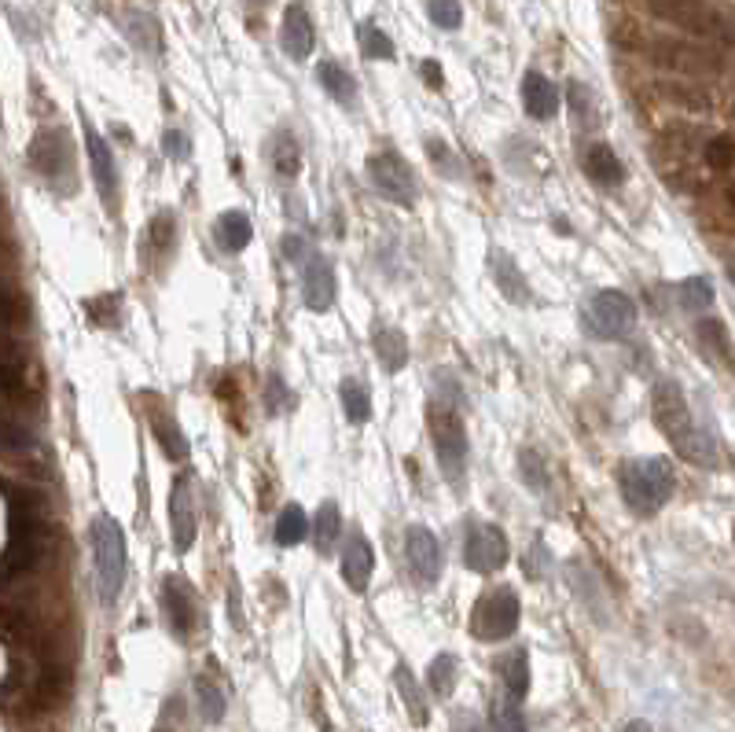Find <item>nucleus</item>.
Wrapping results in <instances>:
<instances>
[{
  "label": "nucleus",
  "instance_id": "f257e3e1",
  "mask_svg": "<svg viewBox=\"0 0 735 732\" xmlns=\"http://www.w3.org/2000/svg\"><path fill=\"white\" fill-rule=\"evenodd\" d=\"M618 490L622 501L629 504L633 515H655L662 512L677 490L673 479V464L666 457H633L618 468Z\"/></svg>",
  "mask_w": 735,
  "mask_h": 732
},
{
  "label": "nucleus",
  "instance_id": "f03ea898",
  "mask_svg": "<svg viewBox=\"0 0 735 732\" xmlns=\"http://www.w3.org/2000/svg\"><path fill=\"white\" fill-rule=\"evenodd\" d=\"M92 563H96V596L103 607H114L125 589L129 574V556H125V534L111 515H96L89 527Z\"/></svg>",
  "mask_w": 735,
  "mask_h": 732
},
{
  "label": "nucleus",
  "instance_id": "7ed1b4c3",
  "mask_svg": "<svg viewBox=\"0 0 735 732\" xmlns=\"http://www.w3.org/2000/svg\"><path fill=\"white\" fill-rule=\"evenodd\" d=\"M427 427H430V442H434V457H438L445 479L453 482V486H460L467 468V431L456 405H449V401L430 405Z\"/></svg>",
  "mask_w": 735,
  "mask_h": 732
},
{
  "label": "nucleus",
  "instance_id": "20e7f679",
  "mask_svg": "<svg viewBox=\"0 0 735 732\" xmlns=\"http://www.w3.org/2000/svg\"><path fill=\"white\" fill-rule=\"evenodd\" d=\"M519 615H522V604H519V593L511 585L486 589V593L478 596L475 611H471V633L486 644L508 641L511 633L519 630Z\"/></svg>",
  "mask_w": 735,
  "mask_h": 732
},
{
  "label": "nucleus",
  "instance_id": "39448f33",
  "mask_svg": "<svg viewBox=\"0 0 735 732\" xmlns=\"http://www.w3.org/2000/svg\"><path fill=\"white\" fill-rule=\"evenodd\" d=\"M585 328L603 343H622L636 332V302L625 291H596L588 298L585 309Z\"/></svg>",
  "mask_w": 735,
  "mask_h": 732
},
{
  "label": "nucleus",
  "instance_id": "423d86ee",
  "mask_svg": "<svg viewBox=\"0 0 735 732\" xmlns=\"http://www.w3.org/2000/svg\"><path fill=\"white\" fill-rule=\"evenodd\" d=\"M364 173H368V184H372V192H379L383 199L397 206H412L416 203V173L408 166L397 151L383 148V151H372L368 162H364Z\"/></svg>",
  "mask_w": 735,
  "mask_h": 732
},
{
  "label": "nucleus",
  "instance_id": "0eeeda50",
  "mask_svg": "<svg viewBox=\"0 0 735 732\" xmlns=\"http://www.w3.org/2000/svg\"><path fill=\"white\" fill-rule=\"evenodd\" d=\"M8 538H4V582H15L19 574L34 571L48 545V523L45 519H30V523H4Z\"/></svg>",
  "mask_w": 735,
  "mask_h": 732
},
{
  "label": "nucleus",
  "instance_id": "6e6552de",
  "mask_svg": "<svg viewBox=\"0 0 735 732\" xmlns=\"http://www.w3.org/2000/svg\"><path fill=\"white\" fill-rule=\"evenodd\" d=\"M26 166L52 184L70 177L74 173V144H70L67 129H37L30 148H26Z\"/></svg>",
  "mask_w": 735,
  "mask_h": 732
},
{
  "label": "nucleus",
  "instance_id": "1a4fd4ad",
  "mask_svg": "<svg viewBox=\"0 0 735 732\" xmlns=\"http://www.w3.org/2000/svg\"><path fill=\"white\" fill-rule=\"evenodd\" d=\"M508 534L497 523H467L464 538V563L467 571L475 574H493L508 563Z\"/></svg>",
  "mask_w": 735,
  "mask_h": 732
},
{
  "label": "nucleus",
  "instance_id": "9d476101",
  "mask_svg": "<svg viewBox=\"0 0 735 732\" xmlns=\"http://www.w3.org/2000/svg\"><path fill=\"white\" fill-rule=\"evenodd\" d=\"M651 412H655L658 431H662L669 442H677L680 435H688L691 427H695L688 398H684L680 383H673V379H658L655 387H651Z\"/></svg>",
  "mask_w": 735,
  "mask_h": 732
},
{
  "label": "nucleus",
  "instance_id": "9b49d317",
  "mask_svg": "<svg viewBox=\"0 0 735 732\" xmlns=\"http://www.w3.org/2000/svg\"><path fill=\"white\" fill-rule=\"evenodd\" d=\"M195 534H199V515H195V486H192V471L177 475L170 486V538L173 549L192 552Z\"/></svg>",
  "mask_w": 735,
  "mask_h": 732
},
{
  "label": "nucleus",
  "instance_id": "f8f14e48",
  "mask_svg": "<svg viewBox=\"0 0 735 732\" xmlns=\"http://www.w3.org/2000/svg\"><path fill=\"white\" fill-rule=\"evenodd\" d=\"M647 8L662 23H673L688 34H717L721 30V19L706 0H647Z\"/></svg>",
  "mask_w": 735,
  "mask_h": 732
},
{
  "label": "nucleus",
  "instance_id": "ddd939ff",
  "mask_svg": "<svg viewBox=\"0 0 735 732\" xmlns=\"http://www.w3.org/2000/svg\"><path fill=\"white\" fill-rule=\"evenodd\" d=\"M313 45H317V30H313V19H309L306 4L302 0H291L283 8L280 19V48L283 56H291L294 63H306L313 56Z\"/></svg>",
  "mask_w": 735,
  "mask_h": 732
},
{
  "label": "nucleus",
  "instance_id": "4468645a",
  "mask_svg": "<svg viewBox=\"0 0 735 732\" xmlns=\"http://www.w3.org/2000/svg\"><path fill=\"white\" fill-rule=\"evenodd\" d=\"M162 615H166V626H170L173 637L188 641L199 626V607H195V593L181 578H166L162 582Z\"/></svg>",
  "mask_w": 735,
  "mask_h": 732
},
{
  "label": "nucleus",
  "instance_id": "2eb2a0df",
  "mask_svg": "<svg viewBox=\"0 0 735 732\" xmlns=\"http://www.w3.org/2000/svg\"><path fill=\"white\" fill-rule=\"evenodd\" d=\"M85 151H89V170L92 181H96V192H100L103 206H114L118 199V170H114V151L111 144L96 133L89 118H85Z\"/></svg>",
  "mask_w": 735,
  "mask_h": 732
},
{
  "label": "nucleus",
  "instance_id": "dca6fc26",
  "mask_svg": "<svg viewBox=\"0 0 735 732\" xmlns=\"http://www.w3.org/2000/svg\"><path fill=\"white\" fill-rule=\"evenodd\" d=\"M405 560L423 585H434L441 578V563H445L441 560V545H438V538H434L427 527H419V523L405 530Z\"/></svg>",
  "mask_w": 735,
  "mask_h": 732
},
{
  "label": "nucleus",
  "instance_id": "f3484780",
  "mask_svg": "<svg viewBox=\"0 0 735 732\" xmlns=\"http://www.w3.org/2000/svg\"><path fill=\"white\" fill-rule=\"evenodd\" d=\"M651 59L658 67L680 70V74H713L717 70V59L710 52H702V48L688 45V41H669V37L651 45Z\"/></svg>",
  "mask_w": 735,
  "mask_h": 732
},
{
  "label": "nucleus",
  "instance_id": "a211bd4d",
  "mask_svg": "<svg viewBox=\"0 0 735 732\" xmlns=\"http://www.w3.org/2000/svg\"><path fill=\"white\" fill-rule=\"evenodd\" d=\"M335 269L324 254H313L306 265H302V298H306V309L313 313H328L335 306Z\"/></svg>",
  "mask_w": 735,
  "mask_h": 732
},
{
  "label": "nucleus",
  "instance_id": "6ab92c4d",
  "mask_svg": "<svg viewBox=\"0 0 735 732\" xmlns=\"http://www.w3.org/2000/svg\"><path fill=\"white\" fill-rule=\"evenodd\" d=\"M372 571H375V552H372V545H368V538H364V534H350L346 549H342V563H339L342 582L350 585L353 593H368Z\"/></svg>",
  "mask_w": 735,
  "mask_h": 732
},
{
  "label": "nucleus",
  "instance_id": "aec40b11",
  "mask_svg": "<svg viewBox=\"0 0 735 732\" xmlns=\"http://www.w3.org/2000/svg\"><path fill=\"white\" fill-rule=\"evenodd\" d=\"M559 89H555L552 78H544L541 70H526L522 74V107H526V115L537 118V122H548V118L559 115Z\"/></svg>",
  "mask_w": 735,
  "mask_h": 732
},
{
  "label": "nucleus",
  "instance_id": "412c9836",
  "mask_svg": "<svg viewBox=\"0 0 735 732\" xmlns=\"http://www.w3.org/2000/svg\"><path fill=\"white\" fill-rule=\"evenodd\" d=\"M581 170H585L588 181L600 184V188H618L625 181V166L614 155L611 144H588L585 155H581Z\"/></svg>",
  "mask_w": 735,
  "mask_h": 732
},
{
  "label": "nucleus",
  "instance_id": "4be33fe9",
  "mask_svg": "<svg viewBox=\"0 0 735 732\" xmlns=\"http://www.w3.org/2000/svg\"><path fill=\"white\" fill-rule=\"evenodd\" d=\"M489 276H493V284L500 287V295L508 298L511 306H526L530 302V284H526V276H522V269L515 265L511 254H489Z\"/></svg>",
  "mask_w": 735,
  "mask_h": 732
},
{
  "label": "nucleus",
  "instance_id": "5701e85b",
  "mask_svg": "<svg viewBox=\"0 0 735 732\" xmlns=\"http://www.w3.org/2000/svg\"><path fill=\"white\" fill-rule=\"evenodd\" d=\"M372 350H375V357H379V365H383L390 376H397V372L408 365V339H405V332H401V328L375 324Z\"/></svg>",
  "mask_w": 735,
  "mask_h": 732
},
{
  "label": "nucleus",
  "instance_id": "b1692460",
  "mask_svg": "<svg viewBox=\"0 0 735 732\" xmlns=\"http://www.w3.org/2000/svg\"><path fill=\"white\" fill-rule=\"evenodd\" d=\"M250 240H254V225H250V218L243 210H225V214L214 221V243L225 254L247 251Z\"/></svg>",
  "mask_w": 735,
  "mask_h": 732
},
{
  "label": "nucleus",
  "instance_id": "393cba45",
  "mask_svg": "<svg viewBox=\"0 0 735 732\" xmlns=\"http://www.w3.org/2000/svg\"><path fill=\"white\" fill-rule=\"evenodd\" d=\"M673 449H677L680 460H688L691 468H717L721 464V457H717V446H713V438L702 431L699 424L691 427L688 435H680L677 442H673Z\"/></svg>",
  "mask_w": 735,
  "mask_h": 732
},
{
  "label": "nucleus",
  "instance_id": "a878e982",
  "mask_svg": "<svg viewBox=\"0 0 735 732\" xmlns=\"http://www.w3.org/2000/svg\"><path fill=\"white\" fill-rule=\"evenodd\" d=\"M317 81L324 85V92H328L335 103H342V107H357V81H353L350 70L339 67L335 59H324V63H320Z\"/></svg>",
  "mask_w": 735,
  "mask_h": 732
},
{
  "label": "nucleus",
  "instance_id": "bb28decb",
  "mask_svg": "<svg viewBox=\"0 0 735 732\" xmlns=\"http://www.w3.org/2000/svg\"><path fill=\"white\" fill-rule=\"evenodd\" d=\"M497 674L504 681V696L526 699V692H530V655H526V648H515V652L504 655L497 663Z\"/></svg>",
  "mask_w": 735,
  "mask_h": 732
},
{
  "label": "nucleus",
  "instance_id": "cd10ccee",
  "mask_svg": "<svg viewBox=\"0 0 735 732\" xmlns=\"http://www.w3.org/2000/svg\"><path fill=\"white\" fill-rule=\"evenodd\" d=\"M269 166L276 177H283V181H294L298 177V170H302V151H298V140L291 137V133H272L269 140Z\"/></svg>",
  "mask_w": 735,
  "mask_h": 732
},
{
  "label": "nucleus",
  "instance_id": "c85d7f7f",
  "mask_svg": "<svg viewBox=\"0 0 735 732\" xmlns=\"http://www.w3.org/2000/svg\"><path fill=\"white\" fill-rule=\"evenodd\" d=\"M695 335H699L702 354H710L721 368H735V346L721 321H699L695 324Z\"/></svg>",
  "mask_w": 735,
  "mask_h": 732
},
{
  "label": "nucleus",
  "instance_id": "c756f323",
  "mask_svg": "<svg viewBox=\"0 0 735 732\" xmlns=\"http://www.w3.org/2000/svg\"><path fill=\"white\" fill-rule=\"evenodd\" d=\"M151 431H155V438H159L162 453L170 460H188V438H184V431L177 427V420H173L170 412H151Z\"/></svg>",
  "mask_w": 735,
  "mask_h": 732
},
{
  "label": "nucleus",
  "instance_id": "7c9ffc66",
  "mask_svg": "<svg viewBox=\"0 0 735 732\" xmlns=\"http://www.w3.org/2000/svg\"><path fill=\"white\" fill-rule=\"evenodd\" d=\"M342 534V512L335 501H320L317 519H313V545H317L320 556H328L335 549V541Z\"/></svg>",
  "mask_w": 735,
  "mask_h": 732
},
{
  "label": "nucleus",
  "instance_id": "2f4dec72",
  "mask_svg": "<svg viewBox=\"0 0 735 732\" xmlns=\"http://www.w3.org/2000/svg\"><path fill=\"white\" fill-rule=\"evenodd\" d=\"M339 401H342V412H346L350 424L361 427L372 420V394H368V387H364L361 379H342Z\"/></svg>",
  "mask_w": 735,
  "mask_h": 732
},
{
  "label": "nucleus",
  "instance_id": "473e14b6",
  "mask_svg": "<svg viewBox=\"0 0 735 732\" xmlns=\"http://www.w3.org/2000/svg\"><path fill=\"white\" fill-rule=\"evenodd\" d=\"M456 681H460V659L453 652H441L438 659H430L427 666V685L438 699H449L456 692Z\"/></svg>",
  "mask_w": 735,
  "mask_h": 732
},
{
  "label": "nucleus",
  "instance_id": "72a5a7b5",
  "mask_svg": "<svg viewBox=\"0 0 735 732\" xmlns=\"http://www.w3.org/2000/svg\"><path fill=\"white\" fill-rule=\"evenodd\" d=\"M309 538V519L302 512V504H287L276 519V545L283 549H294V545H302Z\"/></svg>",
  "mask_w": 735,
  "mask_h": 732
},
{
  "label": "nucleus",
  "instance_id": "f704fd0d",
  "mask_svg": "<svg viewBox=\"0 0 735 732\" xmlns=\"http://www.w3.org/2000/svg\"><path fill=\"white\" fill-rule=\"evenodd\" d=\"M125 34L140 52H162V30L159 23L144 12H129L125 15Z\"/></svg>",
  "mask_w": 735,
  "mask_h": 732
},
{
  "label": "nucleus",
  "instance_id": "c9c22d12",
  "mask_svg": "<svg viewBox=\"0 0 735 732\" xmlns=\"http://www.w3.org/2000/svg\"><path fill=\"white\" fill-rule=\"evenodd\" d=\"M195 703H199V714H203V721H210V725H217V721L225 718L228 710V699L225 692L210 681V677H195Z\"/></svg>",
  "mask_w": 735,
  "mask_h": 732
},
{
  "label": "nucleus",
  "instance_id": "e433bc0d",
  "mask_svg": "<svg viewBox=\"0 0 735 732\" xmlns=\"http://www.w3.org/2000/svg\"><path fill=\"white\" fill-rule=\"evenodd\" d=\"M173 236H177V218H173L170 210H162L147 225V251L155 254V258H166L173 251Z\"/></svg>",
  "mask_w": 735,
  "mask_h": 732
},
{
  "label": "nucleus",
  "instance_id": "4c0bfd02",
  "mask_svg": "<svg viewBox=\"0 0 735 732\" xmlns=\"http://www.w3.org/2000/svg\"><path fill=\"white\" fill-rule=\"evenodd\" d=\"M677 302L691 313H702V309L713 306V284L706 276H688L677 284Z\"/></svg>",
  "mask_w": 735,
  "mask_h": 732
},
{
  "label": "nucleus",
  "instance_id": "58836bf2",
  "mask_svg": "<svg viewBox=\"0 0 735 732\" xmlns=\"http://www.w3.org/2000/svg\"><path fill=\"white\" fill-rule=\"evenodd\" d=\"M489 721H493V732H526V718H522V710H519V699H511V696L493 699Z\"/></svg>",
  "mask_w": 735,
  "mask_h": 732
},
{
  "label": "nucleus",
  "instance_id": "ea45409f",
  "mask_svg": "<svg viewBox=\"0 0 735 732\" xmlns=\"http://www.w3.org/2000/svg\"><path fill=\"white\" fill-rule=\"evenodd\" d=\"M394 681H397V692H401V703H405L408 714H412V721H416V725H427V699L419 696L416 677L408 674L405 666H397Z\"/></svg>",
  "mask_w": 735,
  "mask_h": 732
},
{
  "label": "nucleus",
  "instance_id": "a19ab883",
  "mask_svg": "<svg viewBox=\"0 0 735 732\" xmlns=\"http://www.w3.org/2000/svg\"><path fill=\"white\" fill-rule=\"evenodd\" d=\"M519 471H522V482H526L530 490H537V493L548 490V460L541 457V449H533V446L522 449Z\"/></svg>",
  "mask_w": 735,
  "mask_h": 732
},
{
  "label": "nucleus",
  "instance_id": "79ce46f5",
  "mask_svg": "<svg viewBox=\"0 0 735 732\" xmlns=\"http://www.w3.org/2000/svg\"><path fill=\"white\" fill-rule=\"evenodd\" d=\"M357 41H361V52L368 59H394V41H390L375 23L357 26Z\"/></svg>",
  "mask_w": 735,
  "mask_h": 732
},
{
  "label": "nucleus",
  "instance_id": "37998d69",
  "mask_svg": "<svg viewBox=\"0 0 735 732\" xmlns=\"http://www.w3.org/2000/svg\"><path fill=\"white\" fill-rule=\"evenodd\" d=\"M427 15L438 30H460V23H464L460 0H427Z\"/></svg>",
  "mask_w": 735,
  "mask_h": 732
},
{
  "label": "nucleus",
  "instance_id": "c03bdc74",
  "mask_svg": "<svg viewBox=\"0 0 735 732\" xmlns=\"http://www.w3.org/2000/svg\"><path fill=\"white\" fill-rule=\"evenodd\" d=\"M265 409H269V416H283L287 409H294L291 387H283V379L276 372L265 379Z\"/></svg>",
  "mask_w": 735,
  "mask_h": 732
},
{
  "label": "nucleus",
  "instance_id": "a18cd8bd",
  "mask_svg": "<svg viewBox=\"0 0 735 732\" xmlns=\"http://www.w3.org/2000/svg\"><path fill=\"white\" fill-rule=\"evenodd\" d=\"M4 446H8V453L12 457H30V453H37V438L26 431L23 424H15V420H4Z\"/></svg>",
  "mask_w": 735,
  "mask_h": 732
},
{
  "label": "nucleus",
  "instance_id": "49530a36",
  "mask_svg": "<svg viewBox=\"0 0 735 732\" xmlns=\"http://www.w3.org/2000/svg\"><path fill=\"white\" fill-rule=\"evenodd\" d=\"M702 155L710 162V170H717V173H728L735 166V144L728 137H713Z\"/></svg>",
  "mask_w": 735,
  "mask_h": 732
},
{
  "label": "nucleus",
  "instance_id": "de8ad7c7",
  "mask_svg": "<svg viewBox=\"0 0 735 732\" xmlns=\"http://www.w3.org/2000/svg\"><path fill=\"white\" fill-rule=\"evenodd\" d=\"M570 103H574V115L577 118L588 115V122L596 126V103H592V89H588V85L574 81V85H570Z\"/></svg>",
  "mask_w": 735,
  "mask_h": 732
},
{
  "label": "nucleus",
  "instance_id": "09e8293b",
  "mask_svg": "<svg viewBox=\"0 0 735 732\" xmlns=\"http://www.w3.org/2000/svg\"><path fill=\"white\" fill-rule=\"evenodd\" d=\"M313 247H309L306 240H302V236H291V232H287V236H283V258H287V262H294V265H306L309 258H313Z\"/></svg>",
  "mask_w": 735,
  "mask_h": 732
},
{
  "label": "nucleus",
  "instance_id": "8fccbe9b",
  "mask_svg": "<svg viewBox=\"0 0 735 732\" xmlns=\"http://www.w3.org/2000/svg\"><path fill=\"white\" fill-rule=\"evenodd\" d=\"M162 151H166L170 159L184 162L188 159V151H192V144H188V137H184L181 129H166V133H162Z\"/></svg>",
  "mask_w": 735,
  "mask_h": 732
},
{
  "label": "nucleus",
  "instance_id": "3c124183",
  "mask_svg": "<svg viewBox=\"0 0 735 732\" xmlns=\"http://www.w3.org/2000/svg\"><path fill=\"white\" fill-rule=\"evenodd\" d=\"M427 155L434 166H441V170L449 173V177H460V170L453 166V159H449V148L441 144V140H427Z\"/></svg>",
  "mask_w": 735,
  "mask_h": 732
},
{
  "label": "nucleus",
  "instance_id": "603ef678",
  "mask_svg": "<svg viewBox=\"0 0 735 732\" xmlns=\"http://www.w3.org/2000/svg\"><path fill=\"white\" fill-rule=\"evenodd\" d=\"M419 70H423V78H427L430 89H441V81H445V78H441V67L434 63V59H427V63H423Z\"/></svg>",
  "mask_w": 735,
  "mask_h": 732
},
{
  "label": "nucleus",
  "instance_id": "864d4df0",
  "mask_svg": "<svg viewBox=\"0 0 735 732\" xmlns=\"http://www.w3.org/2000/svg\"><path fill=\"white\" fill-rule=\"evenodd\" d=\"M453 732H482V725H478L475 718H456V729Z\"/></svg>",
  "mask_w": 735,
  "mask_h": 732
},
{
  "label": "nucleus",
  "instance_id": "5fc2aeb1",
  "mask_svg": "<svg viewBox=\"0 0 735 732\" xmlns=\"http://www.w3.org/2000/svg\"><path fill=\"white\" fill-rule=\"evenodd\" d=\"M622 732H651V721H644V718H636V721H629V725H625Z\"/></svg>",
  "mask_w": 735,
  "mask_h": 732
},
{
  "label": "nucleus",
  "instance_id": "6e6d98bb",
  "mask_svg": "<svg viewBox=\"0 0 735 732\" xmlns=\"http://www.w3.org/2000/svg\"><path fill=\"white\" fill-rule=\"evenodd\" d=\"M732 538H735V527H732Z\"/></svg>",
  "mask_w": 735,
  "mask_h": 732
}]
</instances>
